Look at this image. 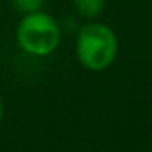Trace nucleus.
I'll use <instances>...</instances> for the list:
<instances>
[{"label": "nucleus", "instance_id": "obj_1", "mask_svg": "<svg viewBox=\"0 0 152 152\" xmlns=\"http://www.w3.org/2000/svg\"><path fill=\"white\" fill-rule=\"evenodd\" d=\"M119 50L118 35L106 23L91 19L83 25L75 39V56L89 71H104L115 62Z\"/></svg>", "mask_w": 152, "mask_h": 152}, {"label": "nucleus", "instance_id": "obj_2", "mask_svg": "<svg viewBox=\"0 0 152 152\" xmlns=\"http://www.w3.org/2000/svg\"><path fill=\"white\" fill-rule=\"evenodd\" d=\"M15 42L25 54L35 58H45L62 42V27L50 14L39 10L21 15L15 27Z\"/></svg>", "mask_w": 152, "mask_h": 152}, {"label": "nucleus", "instance_id": "obj_3", "mask_svg": "<svg viewBox=\"0 0 152 152\" xmlns=\"http://www.w3.org/2000/svg\"><path fill=\"white\" fill-rule=\"evenodd\" d=\"M77 14L85 19H96L106 8V0H71Z\"/></svg>", "mask_w": 152, "mask_h": 152}, {"label": "nucleus", "instance_id": "obj_4", "mask_svg": "<svg viewBox=\"0 0 152 152\" xmlns=\"http://www.w3.org/2000/svg\"><path fill=\"white\" fill-rule=\"evenodd\" d=\"M10 2L19 14L25 15V14H33V12L42 10L46 0H10Z\"/></svg>", "mask_w": 152, "mask_h": 152}, {"label": "nucleus", "instance_id": "obj_5", "mask_svg": "<svg viewBox=\"0 0 152 152\" xmlns=\"http://www.w3.org/2000/svg\"><path fill=\"white\" fill-rule=\"evenodd\" d=\"M2 115H4V102H2V96H0V121H2Z\"/></svg>", "mask_w": 152, "mask_h": 152}]
</instances>
